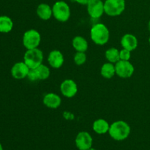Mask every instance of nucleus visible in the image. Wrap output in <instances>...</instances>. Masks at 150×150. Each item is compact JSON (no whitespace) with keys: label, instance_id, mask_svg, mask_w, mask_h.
Instances as JSON below:
<instances>
[{"label":"nucleus","instance_id":"obj_1","mask_svg":"<svg viewBox=\"0 0 150 150\" xmlns=\"http://www.w3.org/2000/svg\"><path fill=\"white\" fill-rule=\"evenodd\" d=\"M130 131L131 129L128 123L123 120H118L110 125L108 134L114 140L121 142L128 138Z\"/></svg>","mask_w":150,"mask_h":150},{"label":"nucleus","instance_id":"obj_7","mask_svg":"<svg viewBox=\"0 0 150 150\" xmlns=\"http://www.w3.org/2000/svg\"><path fill=\"white\" fill-rule=\"evenodd\" d=\"M116 75L122 79H128L133 76L135 67L130 61L120 60L115 64Z\"/></svg>","mask_w":150,"mask_h":150},{"label":"nucleus","instance_id":"obj_17","mask_svg":"<svg viewBox=\"0 0 150 150\" xmlns=\"http://www.w3.org/2000/svg\"><path fill=\"white\" fill-rule=\"evenodd\" d=\"M72 45L78 52H86L89 48L88 41L82 36L75 37L72 40Z\"/></svg>","mask_w":150,"mask_h":150},{"label":"nucleus","instance_id":"obj_27","mask_svg":"<svg viewBox=\"0 0 150 150\" xmlns=\"http://www.w3.org/2000/svg\"><path fill=\"white\" fill-rule=\"evenodd\" d=\"M0 150H3L2 145H1V143H0Z\"/></svg>","mask_w":150,"mask_h":150},{"label":"nucleus","instance_id":"obj_2","mask_svg":"<svg viewBox=\"0 0 150 150\" xmlns=\"http://www.w3.org/2000/svg\"><path fill=\"white\" fill-rule=\"evenodd\" d=\"M90 38L92 42L96 45H105L110 38L109 29L103 23H96L91 28Z\"/></svg>","mask_w":150,"mask_h":150},{"label":"nucleus","instance_id":"obj_25","mask_svg":"<svg viewBox=\"0 0 150 150\" xmlns=\"http://www.w3.org/2000/svg\"><path fill=\"white\" fill-rule=\"evenodd\" d=\"M75 1L79 4H82V5H86L90 0H75Z\"/></svg>","mask_w":150,"mask_h":150},{"label":"nucleus","instance_id":"obj_19","mask_svg":"<svg viewBox=\"0 0 150 150\" xmlns=\"http://www.w3.org/2000/svg\"><path fill=\"white\" fill-rule=\"evenodd\" d=\"M13 28V21L7 16H0V32L9 33Z\"/></svg>","mask_w":150,"mask_h":150},{"label":"nucleus","instance_id":"obj_18","mask_svg":"<svg viewBox=\"0 0 150 150\" xmlns=\"http://www.w3.org/2000/svg\"><path fill=\"white\" fill-rule=\"evenodd\" d=\"M100 74L104 79H112L116 75L115 64L111 62L104 63L100 68Z\"/></svg>","mask_w":150,"mask_h":150},{"label":"nucleus","instance_id":"obj_13","mask_svg":"<svg viewBox=\"0 0 150 150\" xmlns=\"http://www.w3.org/2000/svg\"><path fill=\"white\" fill-rule=\"evenodd\" d=\"M42 103L47 108L56 109L61 105L62 99L59 95L57 94L54 93V92H48L46 95H44Z\"/></svg>","mask_w":150,"mask_h":150},{"label":"nucleus","instance_id":"obj_22","mask_svg":"<svg viewBox=\"0 0 150 150\" xmlns=\"http://www.w3.org/2000/svg\"><path fill=\"white\" fill-rule=\"evenodd\" d=\"M86 60H87V57H86V52H78V51H76L74 57H73V61L76 65H83L86 63Z\"/></svg>","mask_w":150,"mask_h":150},{"label":"nucleus","instance_id":"obj_26","mask_svg":"<svg viewBox=\"0 0 150 150\" xmlns=\"http://www.w3.org/2000/svg\"><path fill=\"white\" fill-rule=\"evenodd\" d=\"M148 29H149V31L150 32V20H149V23H148Z\"/></svg>","mask_w":150,"mask_h":150},{"label":"nucleus","instance_id":"obj_21","mask_svg":"<svg viewBox=\"0 0 150 150\" xmlns=\"http://www.w3.org/2000/svg\"><path fill=\"white\" fill-rule=\"evenodd\" d=\"M35 70L36 71L37 76H38V81L46 80L49 78L50 74H51V70H50L49 67L43 64L38 66Z\"/></svg>","mask_w":150,"mask_h":150},{"label":"nucleus","instance_id":"obj_16","mask_svg":"<svg viewBox=\"0 0 150 150\" xmlns=\"http://www.w3.org/2000/svg\"><path fill=\"white\" fill-rule=\"evenodd\" d=\"M110 125L104 119H98L95 120L92 125V129L94 131L99 135H103L108 133Z\"/></svg>","mask_w":150,"mask_h":150},{"label":"nucleus","instance_id":"obj_24","mask_svg":"<svg viewBox=\"0 0 150 150\" xmlns=\"http://www.w3.org/2000/svg\"><path fill=\"white\" fill-rule=\"evenodd\" d=\"M27 78L30 81H38V76H37L36 71H35V69H30L29 71V73L27 75Z\"/></svg>","mask_w":150,"mask_h":150},{"label":"nucleus","instance_id":"obj_9","mask_svg":"<svg viewBox=\"0 0 150 150\" xmlns=\"http://www.w3.org/2000/svg\"><path fill=\"white\" fill-rule=\"evenodd\" d=\"M75 143L79 150H88L92 147L93 139L90 133L86 131H81L76 136Z\"/></svg>","mask_w":150,"mask_h":150},{"label":"nucleus","instance_id":"obj_5","mask_svg":"<svg viewBox=\"0 0 150 150\" xmlns=\"http://www.w3.org/2000/svg\"><path fill=\"white\" fill-rule=\"evenodd\" d=\"M23 45L26 50L34 49L39 47L41 42V35L36 29H31L26 31L22 38Z\"/></svg>","mask_w":150,"mask_h":150},{"label":"nucleus","instance_id":"obj_28","mask_svg":"<svg viewBox=\"0 0 150 150\" xmlns=\"http://www.w3.org/2000/svg\"><path fill=\"white\" fill-rule=\"evenodd\" d=\"M88 150H97L96 149H95V148H90V149H89Z\"/></svg>","mask_w":150,"mask_h":150},{"label":"nucleus","instance_id":"obj_6","mask_svg":"<svg viewBox=\"0 0 150 150\" xmlns=\"http://www.w3.org/2000/svg\"><path fill=\"white\" fill-rule=\"evenodd\" d=\"M125 0H105L104 1L105 13L108 16H119L125 10Z\"/></svg>","mask_w":150,"mask_h":150},{"label":"nucleus","instance_id":"obj_15","mask_svg":"<svg viewBox=\"0 0 150 150\" xmlns=\"http://www.w3.org/2000/svg\"><path fill=\"white\" fill-rule=\"evenodd\" d=\"M38 18L43 21H48L53 16L52 7L46 3H41L36 10Z\"/></svg>","mask_w":150,"mask_h":150},{"label":"nucleus","instance_id":"obj_14","mask_svg":"<svg viewBox=\"0 0 150 150\" xmlns=\"http://www.w3.org/2000/svg\"><path fill=\"white\" fill-rule=\"evenodd\" d=\"M120 43H121L122 48H125L129 51H133L137 48L139 41H138L137 38L134 35L127 33L122 37Z\"/></svg>","mask_w":150,"mask_h":150},{"label":"nucleus","instance_id":"obj_12","mask_svg":"<svg viewBox=\"0 0 150 150\" xmlns=\"http://www.w3.org/2000/svg\"><path fill=\"white\" fill-rule=\"evenodd\" d=\"M64 62V55L59 50H53L48 54V62L52 68H60V67H62Z\"/></svg>","mask_w":150,"mask_h":150},{"label":"nucleus","instance_id":"obj_3","mask_svg":"<svg viewBox=\"0 0 150 150\" xmlns=\"http://www.w3.org/2000/svg\"><path fill=\"white\" fill-rule=\"evenodd\" d=\"M43 59V53L38 48L26 50L23 56V62L29 69H35L42 64Z\"/></svg>","mask_w":150,"mask_h":150},{"label":"nucleus","instance_id":"obj_11","mask_svg":"<svg viewBox=\"0 0 150 150\" xmlns=\"http://www.w3.org/2000/svg\"><path fill=\"white\" fill-rule=\"evenodd\" d=\"M29 70V67L24 62H18L13 65L10 73L13 78L17 80H21L27 77Z\"/></svg>","mask_w":150,"mask_h":150},{"label":"nucleus","instance_id":"obj_20","mask_svg":"<svg viewBox=\"0 0 150 150\" xmlns=\"http://www.w3.org/2000/svg\"><path fill=\"white\" fill-rule=\"evenodd\" d=\"M105 57L108 62L116 64L120 60V51L116 48H110L105 52Z\"/></svg>","mask_w":150,"mask_h":150},{"label":"nucleus","instance_id":"obj_4","mask_svg":"<svg viewBox=\"0 0 150 150\" xmlns=\"http://www.w3.org/2000/svg\"><path fill=\"white\" fill-rule=\"evenodd\" d=\"M53 17L59 22L67 21L71 15L70 7L64 1H57L52 7Z\"/></svg>","mask_w":150,"mask_h":150},{"label":"nucleus","instance_id":"obj_29","mask_svg":"<svg viewBox=\"0 0 150 150\" xmlns=\"http://www.w3.org/2000/svg\"><path fill=\"white\" fill-rule=\"evenodd\" d=\"M149 45H150V36H149Z\"/></svg>","mask_w":150,"mask_h":150},{"label":"nucleus","instance_id":"obj_10","mask_svg":"<svg viewBox=\"0 0 150 150\" xmlns=\"http://www.w3.org/2000/svg\"><path fill=\"white\" fill-rule=\"evenodd\" d=\"M62 95L67 98H72L78 92V85L73 79H65L60 85Z\"/></svg>","mask_w":150,"mask_h":150},{"label":"nucleus","instance_id":"obj_8","mask_svg":"<svg viewBox=\"0 0 150 150\" xmlns=\"http://www.w3.org/2000/svg\"><path fill=\"white\" fill-rule=\"evenodd\" d=\"M87 13L93 19H98L105 13L104 2L102 0H90L87 4Z\"/></svg>","mask_w":150,"mask_h":150},{"label":"nucleus","instance_id":"obj_23","mask_svg":"<svg viewBox=\"0 0 150 150\" xmlns=\"http://www.w3.org/2000/svg\"><path fill=\"white\" fill-rule=\"evenodd\" d=\"M120 60H125V61H130L131 57V51L129 50L122 48L120 51Z\"/></svg>","mask_w":150,"mask_h":150}]
</instances>
